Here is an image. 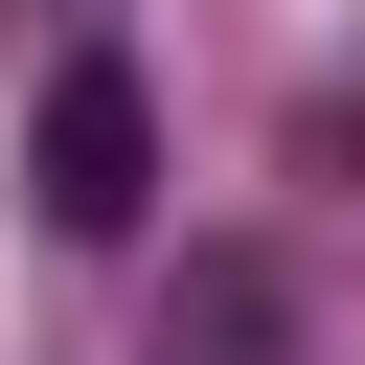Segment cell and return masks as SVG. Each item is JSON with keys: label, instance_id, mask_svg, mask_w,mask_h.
Listing matches in <instances>:
<instances>
[{"label": "cell", "instance_id": "obj_1", "mask_svg": "<svg viewBox=\"0 0 365 365\" xmlns=\"http://www.w3.org/2000/svg\"><path fill=\"white\" fill-rule=\"evenodd\" d=\"M23 205H46L68 251H114V228L160 205V91H137L114 46H68V68H46V114H23Z\"/></svg>", "mask_w": 365, "mask_h": 365}, {"label": "cell", "instance_id": "obj_2", "mask_svg": "<svg viewBox=\"0 0 365 365\" xmlns=\"http://www.w3.org/2000/svg\"><path fill=\"white\" fill-rule=\"evenodd\" d=\"M274 342H297L274 251H182V297H160V365H274Z\"/></svg>", "mask_w": 365, "mask_h": 365}]
</instances>
